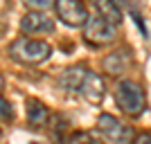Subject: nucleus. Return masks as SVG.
<instances>
[{
	"mask_svg": "<svg viewBox=\"0 0 151 144\" xmlns=\"http://www.w3.org/2000/svg\"><path fill=\"white\" fill-rule=\"evenodd\" d=\"M129 65H131L129 50H115L104 59V70H106L108 75H122Z\"/></svg>",
	"mask_w": 151,
	"mask_h": 144,
	"instance_id": "nucleus-10",
	"label": "nucleus"
},
{
	"mask_svg": "<svg viewBox=\"0 0 151 144\" xmlns=\"http://www.w3.org/2000/svg\"><path fill=\"white\" fill-rule=\"evenodd\" d=\"M9 57L20 65H41L52 57V45L41 38L20 36L9 45Z\"/></svg>",
	"mask_w": 151,
	"mask_h": 144,
	"instance_id": "nucleus-1",
	"label": "nucleus"
},
{
	"mask_svg": "<svg viewBox=\"0 0 151 144\" xmlns=\"http://www.w3.org/2000/svg\"><path fill=\"white\" fill-rule=\"evenodd\" d=\"M54 11H57V18L68 27H83L90 18L81 0H54Z\"/></svg>",
	"mask_w": 151,
	"mask_h": 144,
	"instance_id": "nucleus-4",
	"label": "nucleus"
},
{
	"mask_svg": "<svg viewBox=\"0 0 151 144\" xmlns=\"http://www.w3.org/2000/svg\"><path fill=\"white\" fill-rule=\"evenodd\" d=\"M65 144H99V140L88 131H77L65 140Z\"/></svg>",
	"mask_w": 151,
	"mask_h": 144,
	"instance_id": "nucleus-12",
	"label": "nucleus"
},
{
	"mask_svg": "<svg viewBox=\"0 0 151 144\" xmlns=\"http://www.w3.org/2000/svg\"><path fill=\"white\" fill-rule=\"evenodd\" d=\"M20 32L27 34V36L50 34V32H54V20L45 11H27L20 20Z\"/></svg>",
	"mask_w": 151,
	"mask_h": 144,
	"instance_id": "nucleus-6",
	"label": "nucleus"
},
{
	"mask_svg": "<svg viewBox=\"0 0 151 144\" xmlns=\"http://www.w3.org/2000/svg\"><path fill=\"white\" fill-rule=\"evenodd\" d=\"M97 131L111 144H129L133 140L131 126L120 122L117 117H113V115H108V113L99 115V119H97Z\"/></svg>",
	"mask_w": 151,
	"mask_h": 144,
	"instance_id": "nucleus-5",
	"label": "nucleus"
},
{
	"mask_svg": "<svg viewBox=\"0 0 151 144\" xmlns=\"http://www.w3.org/2000/svg\"><path fill=\"white\" fill-rule=\"evenodd\" d=\"M2 86H5V79H2V75H0V90H2Z\"/></svg>",
	"mask_w": 151,
	"mask_h": 144,
	"instance_id": "nucleus-16",
	"label": "nucleus"
},
{
	"mask_svg": "<svg viewBox=\"0 0 151 144\" xmlns=\"http://www.w3.org/2000/svg\"><path fill=\"white\" fill-rule=\"evenodd\" d=\"M90 5L95 7L97 16L106 18L108 23H113V25L122 23V11H120V7H117L115 0H90Z\"/></svg>",
	"mask_w": 151,
	"mask_h": 144,
	"instance_id": "nucleus-11",
	"label": "nucleus"
},
{
	"mask_svg": "<svg viewBox=\"0 0 151 144\" xmlns=\"http://www.w3.org/2000/svg\"><path fill=\"white\" fill-rule=\"evenodd\" d=\"M12 117H14L12 104H9L5 97H0V119H12Z\"/></svg>",
	"mask_w": 151,
	"mask_h": 144,
	"instance_id": "nucleus-14",
	"label": "nucleus"
},
{
	"mask_svg": "<svg viewBox=\"0 0 151 144\" xmlns=\"http://www.w3.org/2000/svg\"><path fill=\"white\" fill-rule=\"evenodd\" d=\"M90 70L86 68V65H72V68L63 70L61 77H59V86L63 88V90H68V92H81V86L83 81H86V77H88Z\"/></svg>",
	"mask_w": 151,
	"mask_h": 144,
	"instance_id": "nucleus-7",
	"label": "nucleus"
},
{
	"mask_svg": "<svg viewBox=\"0 0 151 144\" xmlns=\"http://www.w3.org/2000/svg\"><path fill=\"white\" fill-rule=\"evenodd\" d=\"M133 144H151V133H140L138 138L133 140Z\"/></svg>",
	"mask_w": 151,
	"mask_h": 144,
	"instance_id": "nucleus-15",
	"label": "nucleus"
},
{
	"mask_svg": "<svg viewBox=\"0 0 151 144\" xmlns=\"http://www.w3.org/2000/svg\"><path fill=\"white\" fill-rule=\"evenodd\" d=\"M79 95H81L86 101H90V104H101L104 95H106V81H104L97 72H88V77H86V81H83Z\"/></svg>",
	"mask_w": 151,
	"mask_h": 144,
	"instance_id": "nucleus-8",
	"label": "nucleus"
},
{
	"mask_svg": "<svg viewBox=\"0 0 151 144\" xmlns=\"http://www.w3.org/2000/svg\"><path fill=\"white\" fill-rule=\"evenodd\" d=\"M115 104L124 115L129 117H140L147 108V97L140 83L133 79H122L115 86Z\"/></svg>",
	"mask_w": 151,
	"mask_h": 144,
	"instance_id": "nucleus-2",
	"label": "nucleus"
},
{
	"mask_svg": "<svg viewBox=\"0 0 151 144\" xmlns=\"http://www.w3.org/2000/svg\"><path fill=\"white\" fill-rule=\"evenodd\" d=\"M117 36V25L113 23H108L106 18H101V16H90L88 23L83 25V38L88 41L90 45L95 47H101V45H111Z\"/></svg>",
	"mask_w": 151,
	"mask_h": 144,
	"instance_id": "nucleus-3",
	"label": "nucleus"
},
{
	"mask_svg": "<svg viewBox=\"0 0 151 144\" xmlns=\"http://www.w3.org/2000/svg\"><path fill=\"white\" fill-rule=\"evenodd\" d=\"M23 2L32 11H47L50 7H54V0H23Z\"/></svg>",
	"mask_w": 151,
	"mask_h": 144,
	"instance_id": "nucleus-13",
	"label": "nucleus"
},
{
	"mask_svg": "<svg viewBox=\"0 0 151 144\" xmlns=\"http://www.w3.org/2000/svg\"><path fill=\"white\" fill-rule=\"evenodd\" d=\"M27 122L32 128H43L50 119V108L38 99H27Z\"/></svg>",
	"mask_w": 151,
	"mask_h": 144,
	"instance_id": "nucleus-9",
	"label": "nucleus"
}]
</instances>
